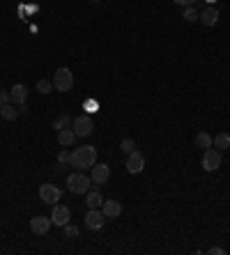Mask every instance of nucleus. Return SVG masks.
Masks as SVG:
<instances>
[{"instance_id":"6","label":"nucleus","mask_w":230,"mask_h":255,"mask_svg":"<svg viewBox=\"0 0 230 255\" xmlns=\"http://www.w3.org/2000/svg\"><path fill=\"white\" fill-rule=\"evenodd\" d=\"M62 191L55 184H42L39 186V200L44 205H58L60 203Z\"/></svg>"},{"instance_id":"10","label":"nucleus","mask_w":230,"mask_h":255,"mask_svg":"<svg viewBox=\"0 0 230 255\" xmlns=\"http://www.w3.org/2000/svg\"><path fill=\"white\" fill-rule=\"evenodd\" d=\"M108 177H111V168L106 163H95L92 166V175H90L92 184H106Z\"/></svg>"},{"instance_id":"3","label":"nucleus","mask_w":230,"mask_h":255,"mask_svg":"<svg viewBox=\"0 0 230 255\" xmlns=\"http://www.w3.org/2000/svg\"><path fill=\"white\" fill-rule=\"evenodd\" d=\"M71 85H74V74L67 67H60V69L53 74V88L58 92H69Z\"/></svg>"},{"instance_id":"11","label":"nucleus","mask_w":230,"mask_h":255,"mask_svg":"<svg viewBox=\"0 0 230 255\" xmlns=\"http://www.w3.org/2000/svg\"><path fill=\"white\" fill-rule=\"evenodd\" d=\"M198 21L203 23L205 28H212L216 26V21H219V9L214 7V5H207V7L200 12V16H198Z\"/></svg>"},{"instance_id":"29","label":"nucleus","mask_w":230,"mask_h":255,"mask_svg":"<svg viewBox=\"0 0 230 255\" xmlns=\"http://www.w3.org/2000/svg\"><path fill=\"white\" fill-rule=\"evenodd\" d=\"M205 2H207V5H214V2H216V0H205Z\"/></svg>"},{"instance_id":"14","label":"nucleus","mask_w":230,"mask_h":255,"mask_svg":"<svg viewBox=\"0 0 230 255\" xmlns=\"http://www.w3.org/2000/svg\"><path fill=\"white\" fill-rule=\"evenodd\" d=\"M101 211H104L106 219H117V216L122 214V203H117V200H104Z\"/></svg>"},{"instance_id":"2","label":"nucleus","mask_w":230,"mask_h":255,"mask_svg":"<svg viewBox=\"0 0 230 255\" xmlns=\"http://www.w3.org/2000/svg\"><path fill=\"white\" fill-rule=\"evenodd\" d=\"M90 186H92V179L85 177L83 173H71V175L67 177V189H69L71 193L85 195L90 191Z\"/></svg>"},{"instance_id":"19","label":"nucleus","mask_w":230,"mask_h":255,"mask_svg":"<svg viewBox=\"0 0 230 255\" xmlns=\"http://www.w3.org/2000/svg\"><path fill=\"white\" fill-rule=\"evenodd\" d=\"M196 145H198L200 150H207V147H212V136H210L207 131L196 133Z\"/></svg>"},{"instance_id":"20","label":"nucleus","mask_w":230,"mask_h":255,"mask_svg":"<svg viewBox=\"0 0 230 255\" xmlns=\"http://www.w3.org/2000/svg\"><path fill=\"white\" fill-rule=\"evenodd\" d=\"M71 127V117L67 113H62L60 117H55L53 120V129L55 131H62V129H69Z\"/></svg>"},{"instance_id":"18","label":"nucleus","mask_w":230,"mask_h":255,"mask_svg":"<svg viewBox=\"0 0 230 255\" xmlns=\"http://www.w3.org/2000/svg\"><path fill=\"white\" fill-rule=\"evenodd\" d=\"M0 115H2V120H7V122H14L18 115H21V111H18V108H14L12 104H7V106H2V108H0Z\"/></svg>"},{"instance_id":"1","label":"nucleus","mask_w":230,"mask_h":255,"mask_svg":"<svg viewBox=\"0 0 230 255\" xmlns=\"http://www.w3.org/2000/svg\"><path fill=\"white\" fill-rule=\"evenodd\" d=\"M97 163V147L95 145H81L69 154V166H74L76 170H85Z\"/></svg>"},{"instance_id":"13","label":"nucleus","mask_w":230,"mask_h":255,"mask_svg":"<svg viewBox=\"0 0 230 255\" xmlns=\"http://www.w3.org/2000/svg\"><path fill=\"white\" fill-rule=\"evenodd\" d=\"M9 97H12V104L23 106L26 104V99H28V88L23 85V83H16L14 88L9 90Z\"/></svg>"},{"instance_id":"26","label":"nucleus","mask_w":230,"mask_h":255,"mask_svg":"<svg viewBox=\"0 0 230 255\" xmlns=\"http://www.w3.org/2000/svg\"><path fill=\"white\" fill-rule=\"evenodd\" d=\"M69 154H71V152L60 150V152H58V163H69Z\"/></svg>"},{"instance_id":"24","label":"nucleus","mask_w":230,"mask_h":255,"mask_svg":"<svg viewBox=\"0 0 230 255\" xmlns=\"http://www.w3.org/2000/svg\"><path fill=\"white\" fill-rule=\"evenodd\" d=\"M120 147H122L124 154H131V152H136V143H133L131 138H124V141L120 143Z\"/></svg>"},{"instance_id":"25","label":"nucleus","mask_w":230,"mask_h":255,"mask_svg":"<svg viewBox=\"0 0 230 255\" xmlns=\"http://www.w3.org/2000/svg\"><path fill=\"white\" fill-rule=\"evenodd\" d=\"M7 104H12V97H9V92L0 90V108H2V106H7Z\"/></svg>"},{"instance_id":"23","label":"nucleus","mask_w":230,"mask_h":255,"mask_svg":"<svg viewBox=\"0 0 230 255\" xmlns=\"http://www.w3.org/2000/svg\"><path fill=\"white\" fill-rule=\"evenodd\" d=\"M65 239H81V230L76 228V225L67 223V225H65Z\"/></svg>"},{"instance_id":"22","label":"nucleus","mask_w":230,"mask_h":255,"mask_svg":"<svg viewBox=\"0 0 230 255\" xmlns=\"http://www.w3.org/2000/svg\"><path fill=\"white\" fill-rule=\"evenodd\" d=\"M198 16H200V12L191 5V7H184V14H182V18L184 21H189V23H194V21H198Z\"/></svg>"},{"instance_id":"16","label":"nucleus","mask_w":230,"mask_h":255,"mask_svg":"<svg viewBox=\"0 0 230 255\" xmlns=\"http://www.w3.org/2000/svg\"><path fill=\"white\" fill-rule=\"evenodd\" d=\"M74 141H76V133H74V129H62V131H58V143H60L62 147H69V145H74Z\"/></svg>"},{"instance_id":"9","label":"nucleus","mask_w":230,"mask_h":255,"mask_svg":"<svg viewBox=\"0 0 230 255\" xmlns=\"http://www.w3.org/2000/svg\"><path fill=\"white\" fill-rule=\"evenodd\" d=\"M143 168H145V157H143L141 152H131V154H127V170H129L131 175L143 173Z\"/></svg>"},{"instance_id":"27","label":"nucleus","mask_w":230,"mask_h":255,"mask_svg":"<svg viewBox=\"0 0 230 255\" xmlns=\"http://www.w3.org/2000/svg\"><path fill=\"white\" fill-rule=\"evenodd\" d=\"M207 253H210V255H226V248H221V246H212V248H207Z\"/></svg>"},{"instance_id":"8","label":"nucleus","mask_w":230,"mask_h":255,"mask_svg":"<svg viewBox=\"0 0 230 255\" xmlns=\"http://www.w3.org/2000/svg\"><path fill=\"white\" fill-rule=\"evenodd\" d=\"M69 216H71L69 207H65V205H53V211H51V221H53V225L65 228V225L69 223Z\"/></svg>"},{"instance_id":"28","label":"nucleus","mask_w":230,"mask_h":255,"mask_svg":"<svg viewBox=\"0 0 230 255\" xmlns=\"http://www.w3.org/2000/svg\"><path fill=\"white\" fill-rule=\"evenodd\" d=\"M173 2H177V5H182V7H191L196 0H173Z\"/></svg>"},{"instance_id":"7","label":"nucleus","mask_w":230,"mask_h":255,"mask_svg":"<svg viewBox=\"0 0 230 255\" xmlns=\"http://www.w3.org/2000/svg\"><path fill=\"white\" fill-rule=\"evenodd\" d=\"M104 223H106V216H104V211L101 209H90L88 214H85V228L101 230L104 228Z\"/></svg>"},{"instance_id":"15","label":"nucleus","mask_w":230,"mask_h":255,"mask_svg":"<svg viewBox=\"0 0 230 255\" xmlns=\"http://www.w3.org/2000/svg\"><path fill=\"white\" fill-rule=\"evenodd\" d=\"M85 205H88V209H101L104 198H101L99 191H88V193H85Z\"/></svg>"},{"instance_id":"4","label":"nucleus","mask_w":230,"mask_h":255,"mask_svg":"<svg viewBox=\"0 0 230 255\" xmlns=\"http://www.w3.org/2000/svg\"><path fill=\"white\" fill-rule=\"evenodd\" d=\"M200 166H203V170H207V173H214V170H219V166H221V150H214V147H207L203 154V161H200Z\"/></svg>"},{"instance_id":"5","label":"nucleus","mask_w":230,"mask_h":255,"mask_svg":"<svg viewBox=\"0 0 230 255\" xmlns=\"http://www.w3.org/2000/svg\"><path fill=\"white\" fill-rule=\"evenodd\" d=\"M71 129H74V133H76L79 138H85V136H90V133H92V129H95L92 117H90V115H79L76 120H71Z\"/></svg>"},{"instance_id":"12","label":"nucleus","mask_w":230,"mask_h":255,"mask_svg":"<svg viewBox=\"0 0 230 255\" xmlns=\"http://www.w3.org/2000/svg\"><path fill=\"white\" fill-rule=\"evenodd\" d=\"M51 225H53V221L46 219V216H33V219H30V230H33L35 235H46V232L51 230Z\"/></svg>"},{"instance_id":"21","label":"nucleus","mask_w":230,"mask_h":255,"mask_svg":"<svg viewBox=\"0 0 230 255\" xmlns=\"http://www.w3.org/2000/svg\"><path fill=\"white\" fill-rule=\"evenodd\" d=\"M53 80H46V79H42V80H37V92H42V95H51L53 92Z\"/></svg>"},{"instance_id":"17","label":"nucleus","mask_w":230,"mask_h":255,"mask_svg":"<svg viewBox=\"0 0 230 255\" xmlns=\"http://www.w3.org/2000/svg\"><path fill=\"white\" fill-rule=\"evenodd\" d=\"M212 147H216V150H228L230 147V133H216V136H214L212 138Z\"/></svg>"}]
</instances>
